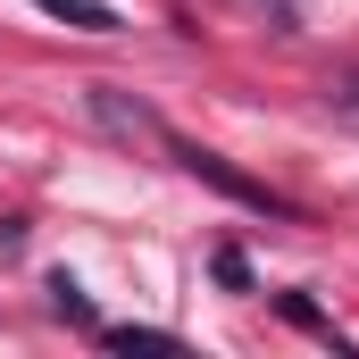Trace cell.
Masks as SVG:
<instances>
[{"label": "cell", "instance_id": "6da1fadb", "mask_svg": "<svg viewBox=\"0 0 359 359\" xmlns=\"http://www.w3.org/2000/svg\"><path fill=\"white\" fill-rule=\"evenodd\" d=\"M159 151H176L184 159V176H201V184H217L226 201H243V209H259V217H301L284 192H268V184H251V176H234L217 151H201V142H184V134H159Z\"/></svg>", "mask_w": 359, "mask_h": 359}, {"label": "cell", "instance_id": "7a4b0ae2", "mask_svg": "<svg viewBox=\"0 0 359 359\" xmlns=\"http://www.w3.org/2000/svg\"><path fill=\"white\" fill-rule=\"evenodd\" d=\"M109 351H184V334H159V326H100Z\"/></svg>", "mask_w": 359, "mask_h": 359}, {"label": "cell", "instance_id": "3957f363", "mask_svg": "<svg viewBox=\"0 0 359 359\" xmlns=\"http://www.w3.org/2000/svg\"><path fill=\"white\" fill-rule=\"evenodd\" d=\"M34 8H50V17H67V25H84V34H109V25H117L109 0H34Z\"/></svg>", "mask_w": 359, "mask_h": 359}, {"label": "cell", "instance_id": "277c9868", "mask_svg": "<svg viewBox=\"0 0 359 359\" xmlns=\"http://www.w3.org/2000/svg\"><path fill=\"white\" fill-rule=\"evenodd\" d=\"M50 301H59V318H92V301H84L76 276H50Z\"/></svg>", "mask_w": 359, "mask_h": 359}]
</instances>
